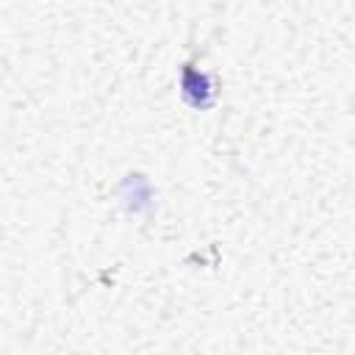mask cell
Wrapping results in <instances>:
<instances>
[{"label": "cell", "instance_id": "1", "mask_svg": "<svg viewBox=\"0 0 355 355\" xmlns=\"http://www.w3.org/2000/svg\"><path fill=\"white\" fill-rule=\"evenodd\" d=\"M183 97L194 108H208L211 100H214L211 78L202 75V72H197L194 67H183Z\"/></svg>", "mask_w": 355, "mask_h": 355}]
</instances>
